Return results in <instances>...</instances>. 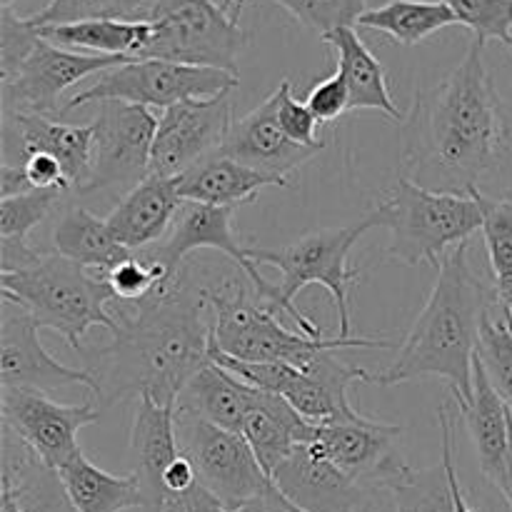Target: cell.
I'll return each instance as SVG.
<instances>
[{"label": "cell", "mask_w": 512, "mask_h": 512, "mask_svg": "<svg viewBox=\"0 0 512 512\" xmlns=\"http://www.w3.org/2000/svg\"><path fill=\"white\" fill-rule=\"evenodd\" d=\"M218 3L223 5L225 13H228L230 18L238 20V23H240V13H243V8H245V3H248V0H218Z\"/></svg>", "instance_id": "cell-53"}, {"label": "cell", "mask_w": 512, "mask_h": 512, "mask_svg": "<svg viewBox=\"0 0 512 512\" xmlns=\"http://www.w3.org/2000/svg\"><path fill=\"white\" fill-rule=\"evenodd\" d=\"M100 278L108 283L110 293H113V303H140V300L150 298L155 290L173 280L165 265L155 263L145 253H133L128 260L115 265L113 270L100 273Z\"/></svg>", "instance_id": "cell-39"}, {"label": "cell", "mask_w": 512, "mask_h": 512, "mask_svg": "<svg viewBox=\"0 0 512 512\" xmlns=\"http://www.w3.org/2000/svg\"><path fill=\"white\" fill-rule=\"evenodd\" d=\"M95 128L90 125H68L55 118L28 113H3V155L5 163L23 165L30 155H53L63 165L73 195L88 183L93 168Z\"/></svg>", "instance_id": "cell-17"}, {"label": "cell", "mask_w": 512, "mask_h": 512, "mask_svg": "<svg viewBox=\"0 0 512 512\" xmlns=\"http://www.w3.org/2000/svg\"><path fill=\"white\" fill-rule=\"evenodd\" d=\"M453 10L443 0H390L360 15L358 25L388 35L398 45H418L438 30L455 25Z\"/></svg>", "instance_id": "cell-33"}, {"label": "cell", "mask_w": 512, "mask_h": 512, "mask_svg": "<svg viewBox=\"0 0 512 512\" xmlns=\"http://www.w3.org/2000/svg\"><path fill=\"white\" fill-rule=\"evenodd\" d=\"M195 485H200L198 470L190 463L188 455L180 453L178 458L170 463V468L163 475V493L165 495H183L188 490H193Z\"/></svg>", "instance_id": "cell-48"}, {"label": "cell", "mask_w": 512, "mask_h": 512, "mask_svg": "<svg viewBox=\"0 0 512 512\" xmlns=\"http://www.w3.org/2000/svg\"><path fill=\"white\" fill-rule=\"evenodd\" d=\"M375 228V220L365 213L358 223L345 228H323L303 235L285 248H248V255L255 265L265 263L280 270V295L283 310L290 315L300 333L310 338H320V328L295 305V298L308 285H323L335 300L338 310V338H353V310H350V285L363 275L360 268H350V250L358 243L360 235Z\"/></svg>", "instance_id": "cell-7"}, {"label": "cell", "mask_w": 512, "mask_h": 512, "mask_svg": "<svg viewBox=\"0 0 512 512\" xmlns=\"http://www.w3.org/2000/svg\"><path fill=\"white\" fill-rule=\"evenodd\" d=\"M495 168H500L508 180L503 198L512 200V90L505 100H500V153Z\"/></svg>", "instance_id": "cell-47"}, {"label": "cell", "mask_w": 512, "mask_h": 512, "mask_svg": "<svg viewBox=\"0 0 512 512\" xmlns=\"http://www.w3.org/2000/svg\"><path fill=\"white\" fill-rule=\"evenodd\" d=\"M50 238H53L55 253L98 273H108L133 255L115 240L108 220L98 218L78 203L65 205V210L55 220Z\"/></svg>", "instance_id": "cell-28"}, {"label": "cell", "mask_w": 512, "mask_h": 512, "mask_svg": "<svg viewBox=\"0 0 512 512\" xmlns=\"http://www.w3.org/2000/svg\"><path fill=\"white\" fill-rule=\"evenodd\" d=\"M203 265L183 263L173 280L140 303H110L118 330L108 345L83 350L93 375L90 398L100 410L128 395L178 405V395L210 363L213 310L203 288Z\"/></svg>", "instance_id": "cell-1"}, {"label": "cell", "mask_w": 512, "mask_h": 512, "mask_svg": "<svg viewBox=\"0 0 512 512\" xmlns=\"http://www.w3.org/2000/svg\"><path fill=\"white\" fill-rule=\"evenodd\" d=\"M40 38L65 50H85L88 55H133L148 45V20H78V23L43 25Z\"/></svg>", "instance_id": "cell-30"}, {"label": "cell", "mask_w": 512, "mask_h": 512, "mask_svg": "<svg viewBox=\"0 0 512 512\" xmlns=\"http://www.w3.org/2000/svg\"><path fill=\"white\" fill-rule=\"evenodd\" d=\"M500 493H503L505 503L512 510V410H510V445H508V463H505V480L500 485Z\"/></svg>", "instance_id": "cell-51"}, {"label": "cell", "mask_w": 512, "mask_h": 512, "mask_svg": "<svg viewBox=\"0 0 512 512\" xmlns=\"http://www.w3.org/2000/svg\"><path fill=\"white\" fill-rule=\"evenodd\" d=\"M38 43V28L20 18L13 5H0V78H13Z\"/></svg>", "instance_id": "cell-41"}, {"label": "cell", "mask_w": 512, "mask_h": 512, "mask_svg": "<svg viewBox=\"0 0 512 512\" xmlns=\"http://www.w3.org/2000/svg\"><path fill=\"white\" fill-rule=\"evenodd\" d=\"M378 490L393 495L395 512H455L453 485L448 468H410L403 455L395 453L380 470Z\"/></svg>", "instance_id": "cell-32"}, {"label": "cell", "mask_w": 512, "mask_h": 512, "mask_svg": "<svg viewBox=\"0 0 512 512\" xmlns=\"http://www.w3.org/2000/svg\"><path fill=\"white\" fill-rule=\"evenodd\" d=\"M470 243V240H468ZM468 243L443 258L428 303L415 318L395 363L373 375V385L395 388L413 380L443 378L458 408L473 400V365L480 330L498 305L490 288L468 260Z\"/></svg>", "instance_id": "cell-3"}, {"label": "cell", "mask_w": 512, "mask_h": 512, "mask_svg": "<svg viewBox=\"0 0 512 512\" xmlns=\"http://www.w3.org/2000/svg\"><path fill=\"white\" fill-rule=\"evenodd\" d=\"M33 190L35 188L30 185L28 175H25V170L20 168V165L3 163V168H0V200L33 193Z\"/></svg>", "instance_id": "cell-50"}, {"label": "cell", "mask_w": 512, "mask_h": 512, "mask_svg": "<svg viewBox=\"0 0 512 512\" xmlns=\"http://www.w3.org/2000/svg\"><path fill=\"white\" fill-rule=\"evenodd\" d=\"M20 168L25 170V175H28L30 185H33L35 190H53V193L73 195V185H70L63 165H60L53 155H30Z\"/></svg>", "instance_id": "cell-44"}, {"label": "cell", "mask_w": 512, "mask_h": 512, "mask_svg": "<svg viewBox=\"0 0 512 512\" xmlns=\"http://www.w3.org/2000/svg\"><path fill=\"white\" fill-rule=\"evenodd\" d=\"M400 435H403L400 425L355 415V418L318 425L310 448L348 475H355L378 490L380 470L395 455L393 445Z\"/></svg>", "instance_id": "cell-20"}, {"label": "cell", "mask_w": 512, "mask_h": 512, "mask_svg": "<svg viewBox=\"0 0 512 512\" xmlns=\"http://www.w3.org/2000/svg\"><path fill=\"white\" fill-rule=\"evenodd\" d=\"M240 78L233 73L198 65L170 63V60L135 58L120 68L100 73L90 88L75 93L63 105V113L83 108L88 103H133L143 108L168 110L183 100H208L230 95L238 88Z\"/></svg>", "instance_id": "cell-9"}, {"label": "cell", "mask_w": 512, "mask_h": 512, "mask_svg": "<svg viewBox=\"0 0 512 512\" xmlns=\"http://www.w3.org/2000/svg\"><path fill=\"white\" fill-rule=\"evenodd\" d=\"M278 95V123L283 128V133L288 135L293 143L308 145V148H320L325 145L318 138V120L310 113V108L305 103H300L293 95V83L288 78L275 88Z\"/></svg>", "instance_id": "cell-42"}, {"label": "cell", "mask_w": 512, "mask_h": 512, "mask_svg": "<svg viewBox=\"0 0 512 512\" xmlns=\"http://www.w3.org/2000/svg\"><path fill=\"white\" fill-rule=\"evenodd\" d=\"M0 293L5 300L23 305L40 328H50L83 353V338L90 328H105L110 335L118 320L110 313L113 293L100 273L60 253H43L33 265L15 273H0Z\"/></svg>", "instance_id": "cell-5"}, {"label": "cell", "mask_w": 512, "mask_h": 512, "mask_svg": "<svg viewBox=\"0 0 512 512\" xmlns=\"http://www.w3.org/2000/svg\"><path fill=\"white\" fill-rule=\"evenodd\" d=\"M403 125V178L438 193L480 188L500 153V98L485 65V43L470 40L453 73L415 95Z\"/></svg>", "instance_id": "cell-2"}, {"label": "cell", "mask_w": 512, "mask_h": 512, "mask_svg": "<svg viewBox=\"0 0 512 512\" xmlns=\"http://www.w3.org/2000/svg\"><path fill=\"white\" fill-rule=\"evenodd\" d=\"M3 478L13 488L23 512H78L58 473L40 463L10 430L3 443Z\"/></svg>", "instance_id": "cell-31"}, {"label": "cell", "mask_w": 512, "mask_h": 512, "mask_svg": "<svg viewBox=\"0 0 512 512\" xmlns=\"http://www.w3.org/2000/svg\"><path fill=\"white\" fill-rule=\"evenodd\" d=\"M233 103L228 95L208 100H183L158 118L150 175L180 178L193 165L218 153L233 128Z\"/></svg>", "instance_id": "cell-15"}, {"label": "cell", "mask_w": 512, "mask_h": 512, "mask_svg": "<svg viewBox=\"0 0 512 512\" xmlns=\"http://www.w3.org/2000/svg\"><path fill=\"white\" fill-rule=\"evenodd\" d=\"M180 453L198 470V480L225 508L273 493V483L255 458L248 440L233 430L218 428L198 415L175 410Z\"/></svg>", "instance_id": "cell-11"}, {"label": "cell", "mask_w": 512, "mask_h": 512, "mask_svg": "<svg viewBox=\"0 0 512 512\" xmlns=\"http://www.w3.org/2000/svg\"><path fill=\"white\" fill-rule=\"evenodd\" d=\"M475 40H498L512 55V0H443Z\"/></svg>", "instance_id": "cell-40"}, {"label": "cell", "mask_w": 512, "mask_h": 512, "mask_svg": "<svg viewBox=\"0 0 512 512\" xmlns=\"http://www.w3.org/2000/svg\"><path fill=\"white\" fill-rule=\"evenodd\" d=\"M305 105L310 108V113L315 115L320 125L333 123L340 115H345L350 110V90L348 83H345L343 75L335 70L333 75H328L325 80L313 85V90L308 93V100Z\"/></svg>", "instance_id": "cell-43"}, {"label": "cell", "mask_w": 512, "mask_h": 512, "mask_svg": "<svg viewBox=\"0 0 512 512\" xmlns=\"http://www.w3.org/2000/svg\"><path fill=\"white\" fill-rule=\"evenodd\" d=\"M68 195L53 190H33L0 200V243L28 245L30 233L38 228Z\"/></svg>", "instance_id": "cell-37"}, {"label": "cell", "mask_w": 512, "mask_h": 512, "mask_svg": "<svg viewBox=\"0 0 512 512\" xmlns=\"http://www.w3.org/2000/svg\"><path fill=\"white\" fill-rule=\"evenodd\" d=\"M480 210H483V240L488 250L495 285H512V200L488 198L475 188Z\"/></svg>", "instance_id": "cell-36"}, {"label": "cell", "mask_w": 512, "mask_h": 512, "mask_svg": "<svg viewBox=\"0 0 512 512\" xmlns=\"http://www.w3.org/2000/svg\"><path fill=\"white\" fill-rule=\"evenodd\" d=\"M15 3V0H0V5H13ZM48 3H50V0H48Z\"/></svg>", "instance_id": "cell-54"}, {"label": "cell", "mask_w": 512, "mask_h": 512, "mask_svg": "<svg viewBox=\"0 0 512 512\" xmlns=\"http://www.w3.org/2000/svg\"><path fill=\"white\" fill-rule=\"evenodd\" d=\"M338 53V73L350 90V110H378L393 123L403 125L408 113L395 105L388 88V75L383 63L370 53L368 45L355 28H343L323 38Z\"/></svg>", "instance_id": "cell-26"}, {"label": "cell", "mask_w": 512, "mask_h": 512, "mask_svg": "<svg viewBox=\"0 0 512 512\" xmlns=\"http://www.w3.org/2000/svg\"><path fill=\"white\" fill-rule=\"evenodd\" d=\"M0 512H23L18 498H15L13 488H10V483L5 478H3V493H0Z\"/></svg>", "instance_id": "cell-52"}, {"label": "cell", "mask_w": 512, "mask_h": 512, "mask_svg": "<svg viewBox=\"0 0 512 512\" xmlns=\"http://www.w3.org/2000/svg\"><path fill=\"white\" fill-rule=\"evenodd\" d=\"M148 45L138 58L215 68L238 75L248 33L218 0H155Z\"/></svg>", "instance_id": "cell-8"}, {"label": "cell", "mask_w": 512, "mask_h": 512, "mask_svg": "<svg viewBox=\"0 0 512 512\" xmlns=\"http://www.w3.org/2000/svg\"><path fill=\"white\" fill-rule=\"evenodd\" d=\"M195 250H220L235 268H240L248 278V283L255 285L260 298L285 315L283 310V295H280V285H273L260 275L258 265L248 255V248L240 243V238L233 230V208H215V205H200V203H183L180 213L175 215V223L165 240L155 248L143 250L150 260L165 265L170 278L178 275L188 255Z\"/></svg>", "instance_id": "cell-14"}, {"label": "cell", "mask_w": 512, "mask_h": 512, "mask_svg": "<svg viewBox=\"0 0 512 512\" xmlns=\"http://www.w3.org/2000/svg\"><path fill=\"white\" fill-rule=\"evenodd\" d=\"M323 148L325 145H298L283 133L278 123V95L273 90L258 108L235 120L220 153L278 180L285 188L290 185V178Z\"/></svg>", "instance_id": "cell-18"}, {"label": "cell", "mask_w": 512, "mask_h": 512, "mask_svg": "<svg viewBox=\"0 0 512 512\" xmlns=\"http://www.w3.org/2000/svg\"><path fill=\"white\" fill-rule=\"evenodd\" d=\"M58 478L78 512H128L148 508L143 483L135 470L128 475L105 473L85 458L83 450H78L58 470Z\"/></svg>", "instance_id": "cell-27"}, {"label": "cell", "mask_w": 512, "mask_h": 512, "mask_svg": "<svg viewBox=\"0 0 512 512\" xmlns=\"http://www.w3.org/2000/svg\"><path fill=\"white\" fill-rule=\"evenodd\" d=\"M130 453L135 458V473L143 483L148 510L163 505V475L180 455L175 405H160L150 395H140L130 428Z\"/></svg>", "instance_id": "cell-23"}, {"label": "cell", "mask_w": 512, "mask_h": 512, "mask_svg": "<svg viewBox=\"0 0 512 512\" xmlns=\"http://www.w3.org/2000/svg\"><path fill=\"white\" fill-rule=\"evenodd\" d=\"M38 320L13 300H0V385L23 390H58L83 385L93 393L95 380L85 368L58 363L38 338Z\"/></svg>", "instance_id": "cell-16"}, {"label": "cell", "mask_w": 512, "mask_h": 512, "mask_svg": "<svg viewBox=\"0 0 512 512\" xmlns=\"http://www.w3.org/2000/svg\"><path fill=\"white\" fill-rule=\"evenodd\" d=\"M183 208V198L178 193V180L148 175L140 185H135L128 195L118 200L108 220L115 240L130 253L150 250L170 233L175 215Z\"/></svg>", "instance_id": "cell-21"}, {"label": "cell", "mask_w": 512, "mask_h": 512, "mask_svg": "<svg viewBox=\"0 0 512 512\" xmlns=\"http://www.w3.org/2000/svg\"><path fill=\"white\" fill-rule=\"evenodd\" d=\"M155 0H50L28 15L35 28L78 20H148Z\"/></svg>", "instance_id": "cell-34"}, {"label": "cell", "mask_w": 512, "mask_h": 512, "mask_svg": "<svg viewBox=\"0 0 512 512\" xmlns=\"http://www.w3.org/2000/svg\"><path fill=\"white\" fill-rule=\"evenodd\" d=\"M225 512H300V510L295 508V505L290 503L278 488H275L273 493L260 495V498H253V500H245V503L233 505V508H225Z\"/></svg>", "instance_id": "cell-49"}, {"label": "cell", "mask_w": 512, "mask_h": 512, "mask_svg": "<svg viewBox=\"0 0 512 512\" xmlns=\"http://www.w3.org/2000/svg\"><path fill=\"white\" fill-rule=\"evenodd\" d=\"M0 408L3 428L10 430L40 463L55 473L80 450V430L85 425H95L103 415L90 395L80 405H63L40 390L23 388L0 390Z\"/></svg>", "instance_id": "cell-12"}, {"label": "cell", "mask_w": 512, "mask_h": 512, "mask_svg": "<svg viewBox=\"0 0 512 512\" xmlns=\"http://www.w3.org/2000/svg\"><path fill=\"white\" fill-rule=\"evenodd\" d=\"M155 512H225V505L203 485H195L183 495H165L163 505Z\"/></svg>", "instance_id": "cell-46"}, {"label": "cell", "mask_w": 512, "mask_h": 512, "mask_svg": "<svg viewBox=\"0 0 512 512\" xmlns=\"http://www.w3.org/2000/svg\"><path fill=\"white\" fill-rule=\"evenodd\" d=\"M93 128V168L88 183L75 193V198H123L150 175L158 118L143 105L108 100L98 103Z\"/></svg>", "instance_id": "cell-10"}, {"label": "cell", "mask_w": 512, "mask_h": 512, "mask_svg": "<svg viewBox=\"0 0 512 512\" xmlns=\"http://www.w3.org/2000/svg\"><path fill=\"white\" fill-rule=\"evenodd\" d=\"M315 433L318 425L308 423L283 395L263 390L253 393L240 430L270 478L300 445L313 443Z\"/></svg>", "instance_id": "cell-22"}, {"label": "cell", "mask_w": 512, "mask_h": 512, "mask_svg": "<svg viewBox=\"0 0 512 512\" xmlns=\"http://www.w3.org/2000/svg\"><path fill=\"white\" fill-rule=\"evenodd\" d=\"M460 415L468 425L480 470L500 490L505 480V463H508L510 408L493 388L478 355H475L473 365V400L460 408Z\"/></svg>", "instance_id": "cell-24"}, {"label": "cell", "mask_w": 512, "mask_h": 512, "mask_svg": "<svg viewBox=\"0 0 512 512\" xmlns=\"http://www.w3.org/2000/svg\"><path fill=\"white\" fill-rule=\"evenodd\" d=\"M178 180V193L183 203L215 205V208H238L253 203L255 195L270 185H280L278 180L218 153L208 155L198 165L183 173ZM283 188V185H280Z\"/></svg>", "instance_id": "cell-25"}, {"label": "cell", "mask_w": 512, "mask_h": 512, "mask_svg": "<svg viewBox=\"0 0 512 512\" xmlns=\"http://www.w3.org/2000/svg\"><path fill=\"white\" fill-rule=\"evenodd\" d=\"M253 393L255 388L245 385L243 380H238L210 360L205 368H200L188 380L183 393L178 395L175 410L198 415V418L208 420L218 428L240 433Z\"/></svg>", "instance_id": "cell-29"}, {"label": "cell", "mask_w": 512, "mask_h": 512, "mask_svg": "<svg viewBox=\"0 0 512 512\" xmlns=\"http://www.w3.org/2000/svg\"><path fill=\"white\" fill-rule=\"evenodd\" d=\"M320 40L343 28H355L368 13V0H273Z\"/></svg>", "instance_id": "cell-38"}, {"label": "cell", "mask_w": 512, "mask_h": 512, "mask_svg": "<svg viewBox=\"0 0 512 512\" xmlns=\"http://www.w3.org/2000/svg\"><path fill=\"white\" fill-rule=\"evenodd\" d=\"M478 360L483 363L493 388L512 410V323L500 313L498 305L483 320Z\"/></svg>", "instance_id": "cell-35"}, {"label": "cell", "mask_w": 512, "mask_h": 512, "mask_svg": "<svg viewBox=\"0 0 512 512\" xmlns=\"http://www.w3.org/2000/svg\"><path fill=\"white\" fill-rule=\"evenodd\" d=\"M375 228L390 230L388 260L400 265H435L445 255L468 243L470 235L483 228L475 190L468 195L438 193L400 178L378 205L370 210Z\"/></svg>", "instance_id": "cell-6"}, {"label": "cell", "mask_w": 512, "mask_h": 512, "mask_svg": "<svg viewBox=\"0 0 512 512\" xmlns=\"http://www.w3.org/2000/svg\"><path fill=\"white\" fill-rule=\"evenodd\" d=\"M243 270L230 268L228 273L203 265V288L213 310V348L230 358L248 363H288L300 368L310 355L320 350H388L395 343L380 338H310L293 333L278 318V310L270 308L258 295L253 283H245Z\"/></svg>", "instance_id": "cell-4"}, {"label": "cell", "mask_w": 512, "mask_h": 512, "mask_svg": "<svg viewBox=\"0 0 512 512\" xmlns=\"http://www.w3.org/2000/svg\"><path fill=\"white\" fill-rule=\"evenodd\" d=\"M273 483L300 512H360L368 490H375L325 460L310 445H300L275 470Z\"/></svg>", "instance_id": "cell-19"}, {"label": "cell", "mask_w": 512, "mask_h": 512, "mask_svg": "<svg viewBox=\"0 0 512 512\" xmlns=\"http://www.w3.org/2000/svg\"><path fill=\"white\" fill-rule=\"evenodd\" d=\"M135 60L133 55H88L75 53V50L58 48L40 38L33 53L25 58V63L15 70L13 78L3 80V113H28L55 118L63 113L60 108V95L70 85L80 80Z\"/></svg>", "instance_id": "cell-13"}, {"label": "cell", "mask_w": 512, "mask_h": 512, "mask_svg": "<svg viewBox=\"0 0 512 512\" xmlns=\"http://www.w3.org/2000/svg\"><path fill=\"white\" fill-rule=\"evenodd\" d=\"M438 423H440V438H443V465L448 468L450 485H453V500H455V512H478L473 505L468 503L463 493V485H460L458 470H455V430H453V418H450L448 403H440L438 408Z\"/></svg>", "instance_id": "cell-45"}]
</instances>
